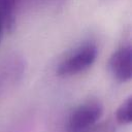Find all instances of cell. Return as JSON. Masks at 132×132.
<instances>
[{"label": "cell", "mask_w": 132, "mask_h": 132, "mask_svg": "<svg viewBox=\"0 0 132 132\" xmlns=\"http://www.w3.org/2000/svg\"><path fill=\"white\" fill-rule=\"evenodd\" d=\"M15 0H0V9L4 15L5 27L10 28L14 23Z\"/></svg>", "instance_id": "cell-5"}, {"label": "cell", "mask_w": 132, "mask_h": 132, "mask_svg": "<svg viewBox=\"0 0 132 132\" xmlns=\"http://www.w3.org/2000/svg\"><path fill=\"white\" fill-rule=\"evenodd\" d=\"M5 28V22H4V15L0 9V39H1V36H2V32H3V29Z\"/></svg>", "instance_id": "cell-7"}, {"label": "cell", "mask_w": 132, "mask_h": 132, "mask_svg": "<svg viewBox=\"0 0 132 132\" xmlns=\"http://www.w3.org/2000/svg\"><path fill=\"white\" fill-rule=\"evenodd\" d=\"M117 122L121 125H128L132 121V97H128L117 109Z\"/></svg>", "instance_id": "cell-4"}, {"label": "cell", "mask_w": 132, "mask_h": 132, "mask_svg": "<svg viewBox=\"0 0 132 132\" xmlns=\"http://www.w3.org/2000/svg\"><path fill=\"white\" fill-rule=\"evenodd\" d=\"M85 132H114V129L110 124L104 123L101 125H95L94 127H92L91 129Z\"/></svg>", "instance_id": "cell-6"}, {"label": "cell", "mask_w": 132, "mask_h": 132, "mask_svg": "<svg viewBox=\"0 0 132 132\" xmlns=\"http://www.w3.org/2000/svg\"><path fill=\"white\" fill-rule=\"evenodd\" d=\"M132 54L131 46L125 45L118 48L110 57L109 69L114 78L121 82L130 80L132 76Z\"/></svg>", "instance_id": "cell-3"}, {"label": "cell", "mask_w": 132, "mask_h": 132, "mask_svg": "<svg viewBox=\"0 0 132 132\" xmlns=\"http://www.w3.org/2000/svg\"><path fill=\"white\" fill-rule=\"evenodd\" d=\"M103 114V106L99 102L91 101L77 106L67 121V132H85L95 125Z\"/></svg>", "instance_id": "cell-1"}, {"label": "cell", "mask_w": 132, "mask_h": 132, "mask_svg": "<svg viewBox=\"0 0 132 132\" xmlns=\"http://www.w3.org/2000/svg\"><path fill=\"white\" fill-rule=\"evenodd\" d=\"M98 50L93 43L80 46L60 63L57 68V74L60 76H69L88 69L95 62Z\"/></svg>", "instance_id": "cell-2"}]
</instances>
